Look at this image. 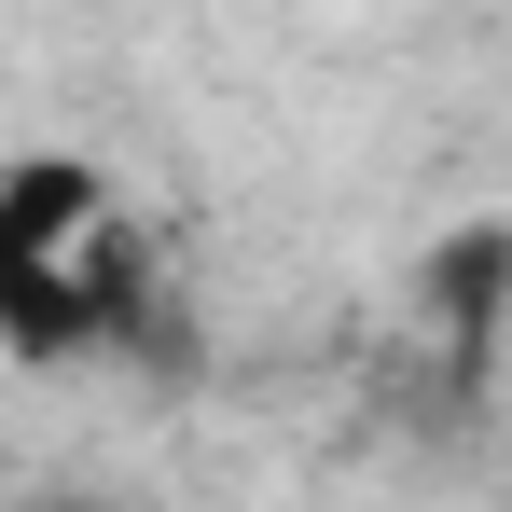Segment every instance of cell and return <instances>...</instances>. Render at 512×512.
<instances>
[{
	"label": "cell",
	"mask_w": 512,
	"mask_h": 512,
	"mask_svg": "<svg viewBox=\"0 0 512 512\" xmlns=\"http://www.w3.org/2000/svg\"><path fill=\"white\" fill-rule=\"evenodd\" d=\"M28 512H111V499H28Z\"/></svg>",
	"instance_id": "2"
},
{
	"label": "cell",
	"mask_w": 512,
	"mask_h": 512,
	"mask_svg": "<svg viewBox=\"0 0 512 512\" xmlns=\"http://www.w3.org/2000/svg\"><path fill=\"white\" fill-rule=\"evenodd\" d=\"M416 291H429V319H443L457 346H485V333H499V305H512V222H457V236L429 250Z\"/></svg>",
	"instance_id": "1"
}]
</instances>
